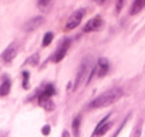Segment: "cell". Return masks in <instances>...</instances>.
I'll list each match as a JSON object with an SVG mask.
<instances>
[{
    "mask_svg": "<svg viewBox=\"0 0 145 137\" xmlns=\"http://www.w3.org/2000/svg\"><path fill=\"white\" fill-rule=\"evenodd\" d=\"M122 96V90L121 89H110L107 92H104L103 94H100L97 99H94L90 103V109H101V107H107L112 103H115L120 97Z\"/></svg>",
    "mask_w": 145,
    "mask_h": 137,
    "instance_id": "1",
    "label": "cell"
},
{
    "mask_svg": "<svg viewBox=\"0 0 145 137\" xmlns=\"http://www.w3.org/2000/svg\"><path fill=\"white\" fill-rule=\"evenodd\" d=\"M90 67H91V61H90V59H84L83 63L80 64V68H78V72H77L76 80H74V89H77V87L83 83V80L86 79V76H87L88 70H90Z\"/></svg>",
    "mask_w": 145,
    "mask_h": 137,
    "instance_id": "2",
    "label": "cell"
},
{
    "mask_svg": "<svg viewBox=\"0 0 145 137\" xmlns=\"http://www.w3.org/2000/svg\"><path fill=\"white\" fill-rule=\"evenodd\" d=\"M84 14H86V10L84 9L76 10L74 13L68 17V20L65 23V30H72V29L78 27L80 23H81V20H83V17H84Z\"/></svg>",
    "mask_w": 145,
    "mask_h": 137,
    "instance_id": "3",
    "label": "cell"
},
{
    "mask_svg": "<svg viewBox=\"0 0 145 137\" xmlns=\"http://www.w3.org/2000/svg\"><path fill=\"white\" fill-rule=\"evenodd\" d=\"M16 54H17V44H16V43H10V44L3 50V53L0 54V59H2L3 63H10V61L16 57Z\"/></svg>",
    "mask_w": 145,
    "mask_h": 137,
    "instance_id": "4",
    "label": "cell"
},
{
    "mask_svg": "<svg viewBox=\"0 0 145 137\" xmlns=\"http://www.w3.org/2000/svg\"><path fill=\"white\" fill-rule=\"evenodd\" d=\"M104 26V22H103V17L101 16H95L93 17L90 22H87V24L84 26V32H98L101 30Z\"/></svg>",
    "mask_w": 145,
    "mask_h": 137,
    "instance_id": "5",
    "label": "cell"
},
{
    "mask_svg": "<svg viewBox=\"0 0 145 137\" xmlns=\"http://www.w3.org/2000/svg\"><path fill=\"white\" fill-rule=\"evenodd\" d=\"M43 23H44V17H43V16H36V17L30 19L29 22H26V23H24V26H23V29H24V32L30 33V32L37 30Z\"/></svg>",
    "mask_w": 145,
    "mask_h": 137,
    "instance_id": "6",
    "label": "cell"
},
{
    "mask_svg": "<svg viewBox=\"0 0 145 137\" xmlns=\"http://www.w3.org/2000/svg\"><path fill=\"white\" fill-rule=\"evenodd\" d=\"M95 68H97V76L98 77H104L110 72V61L107 59L101 57V59H98V61L95 64Z\"/></svg>",
    "mask_w": 145,
    "mask_h": 137,
    "instance_id": "7",
    "label": "cell"
},
{
    "mask_svg": "<svg viewBox=\"0 0 145 137\" xmlns=\"http://www.w3.org/2000/svg\"><path fill=\"white\" fill-rule=\"evenodd\" d=\"M68 47H70V40L68 39H65L63 43H61V46L57 49V51L54 53V57H53V61L54 63H58V61H61L64 57H65V54H67V50H68Z\"/></svg>",
    "mask_w": 145,
    "mask_h": 137,
    "instance_id": "8",
    "label": "cell"
},
{
    "mask_svg": "<svg viewBox=\"0 0 145 137\" xmlns=\"http://www.w3.org/2000/svg\"><path fill=\"white\" fill-rule=\"evenodd\" d=\"M108 119H110V114H108L107 117H104V119L97 124V127H95V130H94V136H103V134H105V133L111 128L112 123L108 121Z\"/></svg>",
    "mask_w": 145,
    "mask_h": 137,
    "instance_id": "9",
    "label": "cell"
},
{
    "mask_svg": "<svg viewBox=\"0 0 145 137\" xmlns=\"http://www.w3.org/2000/svg\"><path fill=\"white\" fill-rule=\"evenodd\" d=\"M145 7V0H135V2H132L131 5V10H129V14H137L139 13L142 9Z\"/></svg>",
    "mask_w": 145,
    "mask_h": 137,
    "instance_id": "10",
    "label": "cell"
},
{
    "mask_svg": "<svg viewBox=\"0 0 145 137\" xmlns=\"http://www.w3.org/2000/svg\"><path fill=\"white\" fill-rule=\"evenodd\" d=\"M39 101H40V106H41L43 109H46L47 111H50V110H53V109H54V103L51 101V99H50V97L40 96Z\"/></svg>",
    "mask_w": 145,
    "mask_h": 137,
    "instance_id": "11",
    "label": "cell"
},
{
    "mask_svg": "<svg viewBox=\"0 0 145 137\" xmlns=\"http://www.w3.org/2000/svg\"><path fill=\"white\" fill-rule=\"evenodd\" d=\"M10 89H12V83H10V80H9V79H5L3 83L0 84V96H2V97L7 96L9 92H10Z\"/></svg>",
    "mask_w": 145,
    "mask_h": 137,
    "instance_id": "12",
    "label": "cell"
},
{
    "mask_svg": "<svg viewBox=\"0 0 145 137\" xmlns=\"http://www.w3.org/2000/svg\"><path fill=\"white\" fill-rule=\"evenodd\" d=\"M51 6H53V2H50V0H40V2H37V7L41 12H48Z\"/></svg>",
    "mask_w": 145,
    "mask_h": 137,
    "instance_id": "13",
    "label": "cell"
},
{
    "mask_svg": "<svg viewBox=\"0 0 145 137\" xmlns=\"http://www.w3.org/2000/svg\"><path fill=\"white\" fill-rule=\"evenodd\" d=\"M80 124H81V116H77L72 120V133H74L76 137L80 134Z\"/></svg>",
    "mask_w": 145,
    "mask_h": 137,
    "instance_id": "14",
    "label": "cell"
},
{
    "mask_svg": "<svg viewBox=\"0 0 145 137\" xmlns=\"http://www.w3.org/2000/svg\"><path fill=\"white\" fill-rule=\"evenodd\" d=\"M53 37H54L53 32H47V33L44 34V37H43V47L50 46V44H51V41H53Z\"/></svg>",
    "mask_w": 145,
    "mask_h": 137,
    "instance_id": "15",
    "label": "cell"
},
{
    "mask_svg": "<svg viewBox=\"0 0 145 137\" xmlns=\"http://www.w3.org/2000/svg\"><path fill=\"white\" fill-rule=\"evenodd\" d=\"M54 93H56V90H54L53 84H47L46 89H44V92L41 93V96H44V97H51Z\"/></svg>",
    "mask_w": 145,
    "mask_h": 137,
    "instance_id": "16",
    "label": "cell"
},
{
    "mask_svg": "<svg viewBox=\"0 0 145 137\" xmlns=\"http://www.w3.org/2000/svg\"><path fill=\"white\" fill-rule=\"evenodd\" d=\"M37 61H39V54H33V57L29 59L27 63H34V64H37Z\"/></svg>",
    "mask_w": 145,
    "mask_h": 137,
    "instance_id": "17",
    "label": "cell"
},
{
    "mask_svg": "<svg viewBox=\"0 0 145 137\" xmlns=\"http://www.w3.org/2000/svg\"><path fill=\"white\" fill-rule=\"evenodd\" d=\"M41 133H43L44 136H48V134H50V126H44V127L41 128Z\"/></svg>",
    "mask_w": 145,
    "mask_h": 137,
    "instance_id": "18",
    "label": "cell"
},
{
    "mask_svg": "<svg viewBox=\"0 0 145 137\" xmlns=\"http://www.w3.org/2000/svg\"><path fill=\"white\" fill-rule=\"evenodd\" d=\"M23 76H24V83H23V86L27 89V87H29V84H27V80H29V79H27V77H29V73H27V72H24V73H23Z\"/></svg>",
    "mask_w": 145,
    "mask_h": 137,
    "instance_id": "19",
    "label": "cell"
},
{
    "mask_svg": "<svg viewBox=\"0 0 145 137\" xmlns=\"http://www.w3.org/2000/svg\"><path fill=\"white\" fill-rule=\"evenodd\" d=\"M124 6V2H117V14L121 12V7Z\"/></svg>",
    "mask_w": 145,
    "mask_h": 137,
    "instance_id": "20",
    "label": "cell"
},
{
    "mask_svg": "<svg viewBox=\"0 0 145 137\" xmlns=\"http://www.w3.org/2000/svg\"><path fill=\"white\" fill-rule=\"evenodd\" d=\"M0 137H9V133L7 131H0Z\"/></svg>",
    "mask_w": 145,
    "mask_h": 137,
    "instance_id": "21",
    "label": "cell"
}]
</instances>
